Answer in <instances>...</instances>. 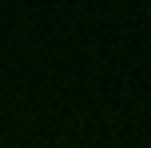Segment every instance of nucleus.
<instances>
[{
	"instance_id": "1",
	"label": "nucleus",
	"mask_w": 151,
	"mask_h": 148,
	"mask_svg": "<svg viewBox=\"0 0 151 148\" xmlns=\"http://www.w3.org/2000/svg\"><path fill=\"white\" fill-rule=\"evenodd\" d=\"M147 12H151V4H147Z\"/></svg>"
}]
</instances>
